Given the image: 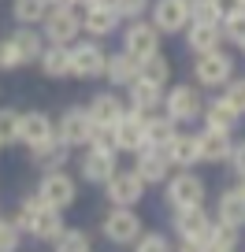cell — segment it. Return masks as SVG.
<instances>
[{"label": "cell", "instance_id": "obj_16", "mask_svg": "<svg viewBox=\"0 0 245 252\" xmlns=\"http://www.w3.org/2000/svg\"><path fill=\"white\" fill-rule=\"evenodd\" d=\"M111 145H115V152H130V156L141 152L145 149V115L127 108V115L111 126Z\"/></svg>", "mask_w": 245, "mask_h": 252}, {"label": "cell", "instance_id": "obj_43", "mask_svg": "<svg viewBox=\"0 0 245 252\" xmlns=\"http://www.w3.org/2000/svg\"><path fill=\"white\" fill-rule=\"evenodd\" d=\"M212 11H215L219 23H227V19H234V15L245 11V0H212Z\"/></svg>", "mask_w": 245, "mask_h": 252}, {"label": "cell", "instance_id": "obj_40", "mask_svg": "<svg viewBox=\"0 0 245 252\" xmlns=\"http://www.w3.org/2000/svg\"><path fill=\"white\" fill-rule=\"evenodd\" d=\"M19 245H23L19 226L11 219H0V252H19Z\"/></svg>", "mask_w": 245, "mask_h": 252}, {"label": "cell", "instance_id": "obj_27", "mask_svg": "<svg viewBox=\"0 0 245 252\" xmlns=\"http://www.w3.org/2000/svg\"><path fill=\"white\" fill-rule=\"evenodd\" d=\"M197 145H201V163H227L230 152H234V137L215 134V130H201Z\"/></svg>", "mask_w": 245, "mask_h": 252}, {"label": "cell", "instance_id": "obj_30", "mask_svg": "<svg viewBox=\"0 0 245 252\" xmlns=\"http://www.w3.org/2000/svg\"><path fill=\"white\" fill-rule=\"evenodd\" d=\"M138 82H149V86L167 89V82H171V60H167L164 52L149 56V60H138Z\"/></svg>", "mask_w": 245, "mask_h": 252}, {"label": "cell", "instance_id": "obj_12", "mask_svg": "<svg viewBox=\"0 0 245 252\" xmlns=\"http://www.w3.org/2000/svg\"><path fill=\"white\" fill-rule=\"evenodd\" d=\"M67 52H71V78H104L108 52L101 48V41H74Z\"/></svg>", "mask_w": 245, "mask_h": 252}, {"label": "cell", "instance_id": "obj_41", "mask_svg": "<svg viewBox=\"0 0 245 252\" xmlns=\"http://www.w3.org/2000/svg\"><path fill=\"white\" fill-rule=\"evenodd\" d=\"M19 67H23V56H19L15 41L0 37V71H19Z\"/></svg>", "mask_w": 245, "mask_h": 252}, {"label": "cell", "instance_id": "obj_35", "mask_svg": "<svg viewBox=\"0 0 245 252\" xmlns=\"http://www.w3.org/2000/svg\"><path fill=\"white\" fill-rule=\"evenodd\" d=\"M130 249H134V252H171L175 245H171V237L160 234V230H145V234L138 237Z\"/></svg>", "mask_w": 245, "mask_h": 252}, {"label": "cell", "instance_id": "obj_7", "mask_svg": "<svg viewBox=\"0 0 245 252\" xmlns=\"http://www.w3.org/2000/svg\"><path fill=\"white\" fill-rule=\"evenodd\" d=\"M93 130H97V123L89 119V111L86 108H67L64 115H60V123H56V137L67 145V149H86L89 141H93Z\"/></svg>", "mask_w": 245, "mask_h": 252}, {"label": "cell", "instance_id": "obj_17", "mask_svg": "<svg viewBox=\"0 0 245 252\" xmlns=\"http://www.w3.org/2000/svg\"><path fill=\"white\" fill-rule=\"evenodd\" d=\"M52 137H56V123L45 111H23V115H19V145L37 149V145L52 141Z\"/></svg>", "mask_w": 245, "mask_h": 252}, {"label": "cell", "instance_id": "obj_39", "mask_svg": "<svg viewBox=\"0 0 245 252\" xmlns=\"http://www.w3.org/2000/svg\"><path fill=\"white\" fill-rule=\"evenodd\" d=\"M219 30H223V41L238 48L245 41V11H242V15H234V19H227V23H219Z\"/></svg>", "mask_w": 245, "mask_h": 252}, {"label": "cell", "instance_id": "obj_14", "mask_svg": "<svg viewBox=\"0 0 245 252\" xmlns=\"http://www.w3.org/2000/svg\"><path fill=\"white\" fill-rule=\"evenodd\" d=\"M130 171L138 174V178L145 182V189L149 186H164L167 178H171V159H167V152L164 149H152V145H145L141 152H134V167Z\"/></svg>", "mask_w": 245, "mask_h": 252}, {"label": "cell", "instance_id": "obj_21", "mask_svg": "<svg viewBox=\"0 0 245 252\" xmlns=\"http://www.w3.org/2000/svg\"><path fill=\"white\" fill-rule=\"evenodd\" d=\"M86 111H89V119H93L97 126H115L119 119L127 115V100H123L115 89H104V93H97L93 100L86 104Z\"/></svg>", "mask_w": 245, "mask_h": 252}, {"label": "cell", "instance_id": "obj_24", "mask_svg": "<svg viewBox=\"0 0 245 252\" xmlns=\"http://www.w3.org/2000/svg\"><path fill=\"white\" fill-rule=\"evenodd\" d=\"M123 100H127V108L138 111V115H156V111L164 108V89L149 86V82H130Z\"/></svg>", "mask_w": 245, "mask_h": 252}, {"label": "cell", "instance_id": "obj_18", "mask_svg": "<svg viewBox=\"0 0 245 252\" xmlns=\"http://www.w3.org/2000/svg\"><path fill=\"white\" fill-rule=\"evenodd\" d=\"M245 115H238L234 108H230L223 96H215V100H205V111H201V123H205V130H215V134H238V126H242Z\"/></svg>", "mask_w": 245, "mask_h": 252}, {"label": "cell", "instance_id": "obj_13", "mask_svg": "<svg viewBox=\"0 0 245 252\" xmlns=\"http://www.w3.org/2000/svg\"><path fill=\"white\" fill-rule=\"evenodd\" d=\"M160 30L149 23V19H138V23L123 26V52H130L134 60H149V56L160 52Z\"/></svg>", "mask_w": 245, "mask_h": 252}, {"label": "cell", "instance_id": "obj_47", "mask_svg": "<svg viewBox=\"0 0 245 252\" xmlns=\"http://www.w3.org/2000/svg\"><path fill=\"white\" fill-rule=\"evenodd\" d=\"M234 186H238V189L245 193V174H238V182H234Z\"/></svg>", "mask_w": 245, "mask_h": 252}, {"label": "cell", "instance_id": "obj_38", "mask_svg": "<svg viewBox=\"0 0 245 252\" xmlns=\"http://www.w3.org/2000/svg\"><path fill=\"white\" fill-rule=\"evenodd\" d=\"M219 96L238 111V115H245V78H242V74H234V78L223 86V93H219Z\"/></svg>", "mask_w": 245, "mask_h": 252}, {"label": "cell", "instance_id": "obj_28", "mask_svg": "<svg viewBox=\"0 0 245 252\" xmlns=\"http://www.w3.org/2000/svg\"><path fill=\"white\" fill-rule=\"evenodd\" d=\"M182 126L175 123V119H167L164 111H156V115H145V145H152V149H167V145L175 141V134H178Z\"/></svg>", "mask_w": 245, "mask_h": 252}, {"label": "cell", "instance_id": "obj_4", "mask_svg": "<svg viewBox=\"0 0 245 252\" xmlns=\"http://www.w3.org/2000/svg\"><path fill=\"white\" fill-rule=\"evenodd\" d=\"M190 74H193V86L197 89H223L230 78H234V56L230 52H208V56H193V67H190Z\"/></svg>", "mask_w": 245, "mask_h": 252}, {"label": "cell", "instance_id": "obj_25", "mask_svg": "<svg viewBox=\"0 0 245 252\" xmlns=\"http://www.w3.org/2000/svg\"><path fill=\"white\" fill-rule=\"evenodd\" d=\"M82 33H86L89 41H101V37H111V33L119 30V15L108 8H97V4H89V8H82Z\"/></svg>", "mask_w": 245, "mask_h": 252}, {"label": "cell", "instance_id": "obj_44", "mask_svg": "<svg viewBox=\"0 0 245 252\" xmlns=\"http://www.w3.org/2000/svg\"><path fill=\"white\" fill-rule=\"evenodd\" d=\"M171 252H208V245H201V241H175Z\"/></svg>", "mask_w": 245, "mask_h": 252}, {"label": "cell", "instance_id": "obj_6", "mask_svg": "<svg viewBox=\"0 0 245 252\" xmlns=\"http://www.w3.org/2000/svg\"><path fill=\"white\" fill-rule=\"evenodd\" d=\"M82 33V19H78V8H48L45 23H41V37L45 45H64L71 48Z\"/></svg>", "mask_w": 245, "mask_h": 252}, {"label": "cell", "instance_id": "obj_19", "mask_svg": "<svg viewBox=\"0 0 245 252\" xmlns=\"http://www.w3.org/2000/svg\"><path fill=\"white\" fill-rule=\"evenodd\" d=\"M182 41L193 56H208V52H219L223 48V30L219 23H190L182 30Z\"/></svg>", "mask_w": 245, "mask_h": 252}, {"label": "cell", "instance_id": "obj_46", "mask_svg": "<svg viewBox=\"0 0 245 252\" xmlns=\"http://www.w3.org/2000/svg\"><path fill=\"white\" fill-rule=\"evenodd\" d=\"M93 0H71V8H89Z\"/></svg>", "mask_w": 245, "mask_h": 252}, {"label": "cell", "instance_id": "obj_20", "mask_svg": "<svg viewBox=\"0 0 245 252\" xmlns=\"http://www.w3.org/2000/svg\"><path fill=\"white\" fill-rule=\"evenodd\" d=\"M215 222H223V226H234V230H245V193L238 186H227L215 197Z\"/></svg>", "mask_w": 245, "mask_h": 252}, {"label": "cell", "instance_id": "obj_42", "mask_svg": "<svg viewBox=\"0 0 245 252\" xmlns=\"http://www.w3.org/2000/svg\"><path fill=\"white\" fill-rule=\"evenodd\" d=\"M186 11H190V23H219L212 11V0H182Z\"/></svg>", "mask_w": 245, "mask_h": 252}, {"label": "cell", "instance_id": "obj_5", "mask_svg": "<svg viewBox=\"0 0 245 252\" xmlns=\"http://www.w3.org/2000/svg\"><path fill=\"white\" fill-rule=\"evenodd\" d=\"M101 234H104V241L130 249V245L145 234V222H141V215H138V208H108L104 219H101Z\"/></svg>", "mask_w": 245, "mask_h": 252}, {"label": "cell", "instance_id": "obj_45", "mask_svg": "<svg viewBox=\"0 0 245 252\" xmlns=\"http://www.w3.org/2000/svg\"><path fill=\"white\" fill-rule=\"evenodd\" d=\"M93 4H97V8H108V11L119 8V0H93Z\"/></svg>", "mask_w": 245, "mask_h": 252}, {"label": "cell", "instance_id": "obj_8", "mask_svg": "<svg viewBox=\"0 0 245 252\" xmlns=\"http://www.w3.org/2000/svg\"><path fill=\"white\" fill-rule=\"evenodd\" d=\"M104 200L111 208H138L145 200V182L138 178L134 171H123L119 167L108 182H104Z\"/></svg>", "mask_w": 245, "mask_h": 252}, {"label": "cell", "instance_id": "obj_15", "mask_svg": "<svg viewBox=\"0 0 245 252\" xmlns=\"http://www.w3.org/2000/svg\"><path fill=\"white\" fill-rule=\"evenodd\" d=\"M149 23L160 30V37H175V33H182L186 26H190V11H186V4L182 0H152L149 8Z\"/></svg>", "mask_w": 245, "mask_h": 252}, {"label": "cell", "instance_id": "obj_23", "mask_svg": "<svg viewBox=\"0 0 245 252\" xmlns=\"http://www.w3.org/2000/svg\"><path fill=\"white\" fill-rule=\"evenodd\" d=\"M167 159H171L175 171H190V167L201 163V145H197V134H190V130H178L175 134V141L167 145Z\"/></svg>", "mask_w": 245, "mask_h": 252}, {"label": "cell", "instance_id": "obj_32", "mask_svg": "<svg viewBox=\"0 0 245 252\" xmlns=\"http://www.w3.org/2000/svg\"><path fill=\"white\" fill-rule=\"evenodd\" d=\"M45 15H48L45 0H11V19L19 26H41Z\"/></svg>", "mask_w": 245, "mask_h": 252}, {"label": "cell", "instance_id": "obj_29", "mask_svg": "<svg viewBox=\"0 0 245 252\" xmlns=\"http://www.w3.org/2000/svg\"><path fill=\"white\" fill-rule=\"evenodd\" d=\"M37 67H41L45 78H71V52L64 45H45Z\"/></svg>", "mask_w": 245, "mask_h": 252}, {"label": "cell", "instance_id": "obj_48", "mask_svg": "<svg viewBox=\"0 0 245 252\" xmlns=\"http://www.w3.org/2000/svg\"><path fill=\"white\" fill-rule=\"evenodd\" d=\"M238 52H242V56H245V41H242V45H238Z\"/></svg>", "mask_w": 245, "mask_h": 252}, {"label": "cell", "instance_id": "obj_22", "mask_svg": "<svg viewBox=\"0 0 245 252\" xmlns=\"http://www.w3.org/2000/svg\"><path fill=\"white\" fill-rule=\"evenodd\" d=\"M67 159H71V149H67L60 137H52V141L37 145V149H30V167L41 174H52V171H64Z\"/></svg>", "mask_w": 245, "mask_h": 252}, {"label": "cell", "instance_id": "obj_26", "mask_svg": "<svg viewBox=\"0 0 245 252\" xmlns=\"http://www.w3.org/2000/svg\"><path fill=\"white\" fill-rule=\"evenodd\" d=\"M104 78L111 89H127L130 82H138V60L130 52H111L104 63Z\"/></svg>", "mask_w": 245, "mask_h": 252}, {"label": "cell", "instance_id": "obj_9", "mask_svg": "<svg viewBox=\"0 0 245 252\" xmlns=\"http://www.w3.org/2000/svg\"><path fill=\"white\" fill-rule=\"evenodd\" d=\"M115 171H119V152L93 149V145L82 149V156H78V178L82 182H89V186H104Z\"/></svg>", "mask_w": 245, "mask_h": 252}, {"label": "cell", "instance_id": "obj_2", "mask_svg": "<svg viewBox=\"0 0 245 252\" xmlns=\"http://www.w3.org/2000/svg\"><path fill=\"white\" fill-rule=\"evenodd\" d=\"M164 200H167L171 212H182V208H205L208 182L201 178L197 171H175L171 178L164 182Z\"/></svg>", "mask_w": 245, "mask_h": 252}, {"label": "cell", "instance_id": "obj_10", "mask_svg": "<svg viewBox=\"0 0 245 252\" xmlns=\"http://www.w3.org/2000/svg\"><path fill=\"white\" fill-rule=\"evenodd\" d=\"M37 197L45 200L48 208H56V212H67V208L78 200V182H74L67 171L41 174V182H37Z\"/></svg>", "mask_w": 245, "mask_h": 252}, {"label": "cell", "instance_id": "obj_33", "mask_svg": "<svg viewBox=\"0 0 245 252\" xmlns=\"http://www.w3.org/2000/svg\"><path fill=\"white\" fill-rule=\"evenodd\" d=\"M52 252H93V237L78 226H64V234L52 241Z\"/></svg>", "mask_w": 245, "mask_h": 252}, {"label": "cell", "instance_id": "obj_1", "mask_svg": "<svg viewBox=\"0 0 245 252\" xmlns=\"http://www.w3.org/2000/svg\"><path fill=\"white\" fill-rule=\"evenodd\" d=\"M11 222L19 226V234H30V237H37V241H56V237L64 234V226H67V222H64V212L48 208L37 193H26Z\"/></svg>", "mask_w": 245, "mask_h": 252}, {"label": "cell", "instance_id": "obj_3", "mask_svg": "<svg viewBox=\"0 0 245 252\" xmlns=\"http://www.w3.org/2000/svg\"><path fill=\"white\" fill-rule=\"evenodd\" d=\"M201 111H205V93H201L193 82H178V86L164 89V115L175 119L178 126L197 123Z\"/></svg>", "mask_w": 245, "mask_h": 252}, {"label": "cell", "instance_id": "obj_36", "mask_svg": "<svg viewBox=\"0 0 245 252\" xmlns=\"http://www.w3.org/2000/svg\"><path fill=\"white\" fill-rule=\"evenodd\" d=\"M4 145H19V111L0 108V149Z\"/></svg>", "mask_w": 245, "mask_h": 252}, {"label": "cell", "instance_id": "obj_11", "mask_svg": "<svg viewBox=\"0 0 245 252\" xmlns=\"http://www.w3.org/2000/svg\"><path fill=\"white\" fill-rule=\"evenodd\" d=\"M212 212L208 208H182V212H171V230L178 241H201L208 245V234H212Z\"/></svg>", "mask_w": 245, "mask_h": 252}, {"label": "cell", "instance_id": "obj_37", "mask_svg": "<svg viewBox=\"0 0 245 252\" xmlns=\"http://www.w3.org/2000/svg\"><path fill=\"white\" fill-rule=\"evenodd\" d=\"M149 8H152V0H119V23H138V19H149Z\"/></svg>", "mask_w": 245, "mask_h": 252}, {"label": "cell", "instance_id": "obj_31", "mask_svg": "<svg viewBox=\"0 0 245 252\" xmlns=\"http://www.w3.org/2000/svg\"><path fill=\"white\" fill-rule=\"evenodd\" d=\"M11 41H15L19 56H23V67L26 63H37L41 52H45V37H41L37 26H19V30L11 33Z\"/></svg>", "mask_w": 245, "mask_h": 252}, {"label": "cell", "instance_id": "obj_34", "mask_svg": "<svg viewBox=\"0 0 245 252\" xmlns=\"http://www.w3.org/2000/svg\"><path fill=\"white\" fill-rule=\"evenodd\" d=\"M242 245V230L223 226V222H212V234H208V252H238Z\"/></svg>", "mask_w": 245, "mask_h": 252}]
</instances>
